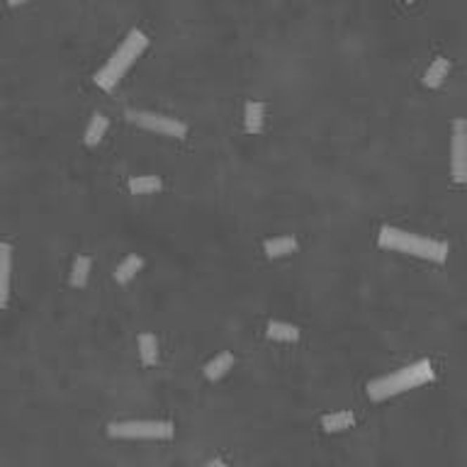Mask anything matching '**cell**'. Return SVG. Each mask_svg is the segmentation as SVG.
I'll use <instances>...</instances> for the list:
<instances>
[{
  "label": "cell",
  "instance_id": "6da1fadb",
  "mask_svg": "<svg viewBox=\"0 0 467 467\" xmlns=\"http://www.w3.org/2000/svg\"><path fill=\"white\" fill-rule=\"evenodd\" d=\"M378 246L385 248V251H399L407 253V256L423 258V261H431L438 265L445 263V258H448V243L445 241L418 236V234L404 231L399 226H390V224L380 226Z\"/></svg>",
  "mask_w": 467,
  "mask_h": 467
},
{
  "label": "cell",
  "instance_id": "7a4b0ae2",
  "mask_svg": "<svg viewBox=\"0 0 467 467\" xmlns=\"http://www.w3.org/2000/svg\"><path fill=\"white\" fill-rule=\"evenodd\" d=\"M436 378V370H433L431 360H416L411 365H404V368L395 370L390 375H382V378H375L368 382V399L370 402H385L390 397L404 395V392L414 390V387L428 385Z\"/></svg>",
  "mask_w": 467,
  "mask_h": 467
},
{
  "label": "cell",
  "instance_id": "3957f363",
  "mask_svg": "<svg viewBox=\"0 0 467 467\" xmlns=\"http://www.w3.org/2000/svg\"><path fill=\"white\" fill-rule=\"evenodd\" d=\"M146 46H148L146 32H141L136 27L127 32V37L122 39V44L113 51V56L108 58V63H105V66L93 76L95 86H98L100 90H105V93L115 90L117 83L124 78V73L134 66L136 58L146 51Z\"/></svg>",
  "mask_w": 467,
  "mask_h": 467
},
{
  "label": "cell",
  "instance_id": "277c9868",
  "mask_svg": "<svg viewBox=\"0 0 467 467\" xmlns=\"http://www.w3.org/2000/svg\"><path fill=\"white\" fill-rule=\"evenodd\" d=\"M108 436L120 440H171L175 426L171 421H113L108 423Z\"/></svg>",
  "mask_w": 467,
  "mask_h": 467
},
{
  "label": "cell",
  "instance_id": "5b68a950",
  "mask_svg": "<svg viewBox=\"0 0 467 467\" xmlns=\"http://www.w3.org/2000/svg\"><path fill=\"white\" fill-rule=\"evenodd\" d=\"M127 120L132 124L141 127V129L156 132L163 136H173V139H185L188 136V124L175 117L161 115V113H148V110H127Z\"/></svg>",
  "mask_w": 467,
  "mask_h": 467
},
{
  "label": "cell",
  "instance_id": "8992f818",
  "mask_svg": "<svg viewBox=\"0 0 467 467\" xmlns=\"http://www.w3.org/2000/svg\"><path fill=\"white\" fill-rule=\"evenodd\" d=\"M450 175L458 185L467 183V122H453V141H450Z\"/></svg>",
  "mask_w": 467,
  "mask_h": 467
},
{
  "label": "cell",
  "instance_id": "52a82bcc",
  "mask_svg": "<svg viewBox=\"0 0 467 467\" xmlns=\"http://www.w3.org/2000/svg\"><path fill=\"white\" fill-rule=\"evenodd\" d=\"M10 270H13V246L5 243V241H0V309L8 307Z\"/></svg>",
  "mask_w": 467,
  "mask_h": 467
},
{
  "label": "cell",
  "instance_id": "ba28073f",
  "mask_svg": "<svg viewBox=\"0 0 467 467\" xmlns=\"http://www.w3.org/2000/svg\"><path fill=\"white\" fill-rule=\"evenodd\" d=\"M243 127L248 134H261L265 127V105L261 100H248L243 108Z\"/></svg>",
  "mask_w": 467,
  "mask_h": 467
},
{
  "label": "cell",
  "instance_id": "9c48e42d",
  "mask_svg": "<svg viewBox=\"0 0 467 467\" xmlns=\"http://www.w3.org/2000/svg\"><path fill=\"white\" fill-rule=\"evenodd\" d=\"M141 268H144V258H141L139 253H129V256L115 268L117 285H129L132 280L136 278V273H141Z\"/></svg>",
  "mask_w": 467,
  "mask_h": 467
},
{
  "label": "cell",
  "instance_id": "30bf717a",
  "mask_svg": "<svg viewBox=\"0 0 467 467\" xmlns=\"http://www.w3.org/2000/svg\"><path fill=\"white\" fill-rule=\"evenodd\" d=\"M108 127H110L108 117H105L103 113H95L93 117H90L86 132H83V144L90 146V148L98 146L100 141H103V136H105V132H108Z\"/></svg>",
  "mask_w": 467,
  "mask_h": 467
},
{
  "label": "cell",
  "instance_id": "8fae6325",
  "mask_svg": "<svg viewBox=\"0 0 467 467\" xmlns=\"http://www.w3.org/2000/svg\"><path fill=\"white\" fill-rule=\"evenodd\" d=\"M263 251L268 258H285L290 253L297 251V238L295 236H275V238H265L263 241Z\"/></svg>",
  "mask_w": 467,
  "mask_h": 467
},
{
  "label": "cell",
  "instance_id": "7c38bea8",
  "mask_svg": "<svg viewBox=\"0 0 467 467\" xmlns=\"http://www.w3.org/2000/svg\"><path fill=\"white\" fill-rule=\"evenodd\" d=\"M448 71H450V61H448V58H445V56L433 58V61L428 63L426 73H423V86H426V88H440L445 78H448Z\"/></svg>",
  "mask_w": 467,
  "mask_h": 467
},
{
  "label": "cell",
  "instance_id": "4fadbf2b",
  "mask_svg": "<svg viewBox=\"0 0 467 467\" xmlns=\"http://www.w3.org/2000/svg\"><path fill=\"white\" fill-rule=\"evenodd\" d=\"M234 368V355L229 353V350H224V353H219V355H215V358L210 360V363L205 365V378L210 380V382H217V380H222L224 378L226 373Z\"/></svg>",
  "mask_w": 467,
  "mask_h": 467
},
{
  "label": "cell",
  "instance_id": "5bb4252c",
  "mask_svg": "<svg viewBox=\"0 0 467 467\" xmlns=\"http://www.w3.org/2000/svg\"><path fill=\"white\" fill-rule=\"evenodd\" d=\"M265 336H268L270 341L295 343V341H300V328L288 321H270L268 328H265Z\"/></svg>",
  "mask_w": 467,
  "mask_h": 467
},
{
  "label": "cell",
  "instance_id": "9a60e30c",
  "mask_svg": "<svg viewBox=\"0 0 467 467\" xmlns=\"http://www.w3.org/2000/svg\"><path fill=\"white\" fill-rule=\"evenodd\" d=\"M355 423V416L353 411H333V414H326V416H321V428L326 433H341L350 428Z\"/></svg>",
  "mask_w": 467,
  "mask_h": 467
},
{
  "label": "cell",
  "instance_id": "2e32d148",
  "mask_svg": "<svg viewBox=\"0 0 467 467\" xmlns=\"http://www.w3.org/2000/svg\"><path fill=\"white\" fill-rule=\"evenodd\" d=\"M139 358H141V365H146V368H151V365L158 363V341L153 333H139Z\"/></svg>",
  "mask_w": 467,
  "mask_h": 467
},
{
  "label": "cell",
  "instance_id": "e0dca14e",
  "mask_svg": "<svg viewBox=\"0 0 467 467\" xmlns=\"http://www.w3.org/2000/svg\"><path fill=\"white\" fill-rule=\"evenodd\" d=\"M163 188V180L158 175H134L129 178V190L134 195H151Z\"/></svg>",
  "mask_w": 467,
  "mask_h": 467
},
{
  "label": "cell",
  "instance_id": "ac0fdd59",
  "mask_svg": "<svg viewBox=\"0 0 467 467\" xmlns=\"http://www.w3.org/2000/svg\"><path fill=\"white\" fill-rule=\"evenodd\" d=\"M90 256L86 253H81V256H76V261L71 265V288L76 290H83L88 285V275H90Z\"/></svg>",
  "mask_w": 467,
  "mask_h": 467
},
{
  "label": "cell",
  "instance_id": "d6986e66",
  "mask_svg": "<svg viewBox=\"0 0 467 467\" xmlns=\"http://www.w3.org/2000/svg\"><path fill=\"white\" fill-rule=\"evenodd\" d=\"M207 467H229L224 463V460H219V458H215V460H210V463H207Z\"/></svg>",
  "mask_w": 467,
  "mask_h": 467
}]
</instances>
